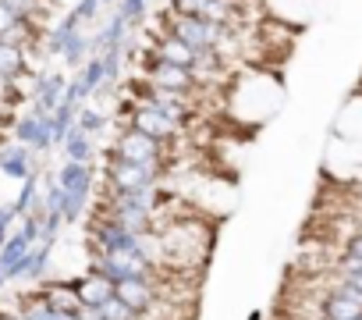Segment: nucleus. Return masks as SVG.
<instances>
[{
  "label": "nucleus",
  "instance_id": "obj_7",
  "mask_svg": "<svg viewBox=\"0 0 362 320\" xmlns=\"http://www.w3.org/2000/svg\"><path fill=\"white\" fill-rule=\"evenodd\" d=\"M149 54H153V57H160V61L181 64V68H189V72H196V64H199V54H196L189 43H181L177 36H170V33H160V36H153V47H149Z\"/></svg>",
  "mask_w": 362,
  "mask_h": 320
},
{
  "label": "nucleus",
  "instance_id": "obj_5",
  "mask_svg": "<svg viewBox=\"0 0 362 320\" xmlns=\"http://www.w3.org/2000/svg\"><path fill=\"white\" fill-rule=\"evenodd\" d=\"M57 185L64 196H78V200H93L96 193V182H100V171L96 164H75V160H64L57 168Z\"/></svg>",
  "mask_w": 362,
  "mask_h": 320
},
{
  "label": "nucleus",
  "instance_id": "obj_4",
  "mask_svg": "<svg viewBox=\"0 0 362 320\" xmlns=\"http://www.w3.org/2000/svg\"><path fill=\"white\" fill-rule=\"evenodd\" d=\"M142 75L160 86V89H170V93H185V96H199L203 86H199V75L189 72V68H181V64H170V61H160L153 54H146V68Z\"/></svg>",
  "mask_w": 362,
  "mask_h": 320
},
{
  "label": "nucleus",
  "instance_id": "obj_11",
  "mask_svg": "<svg viewBox=\"0 0 362 320\" xmlns=\"http://www.w3.org/2000/svg\"><path fill=\"white\" fill-rule=\"evenodd\" d=\"M29 50L25 47H15V43H8V40H0V75L4 79H15V82H22L25 75H29Z\"/></svg>",
  "mask_w": 362,
  "mask_h": 320
},
{
  "label": "nucleus",
  "instance_id": "obj_8",
  "mask_svg": "<svg viewBox=\"0 0 362 320\" xmlns=\"http://www.w3.org/2000/svg\"><path fill=\"white\" fill-rule=\"evenodd\" d=\"M0 175H8L15 182H25L33 171V149L22 146V142H11V146H0Z\"/></svg>",
  "mask_w": 362,
  "mask_h": 320
},
{
  "label": "nucleus",
  "instance_id": "obj_16",
  "mask_svg": "<svg viewBox=\"0 0 362 320\" xmlns=\"http://www.w3.org/2000/svg\"><path fill=\"white\" fill-rule=\"evenodd\" d=\"M96 313H100V320H142V316H139V313H135L132 306H124V302H121L117 295H114L110 302H103V306H100Z\"/></svg>",
  "mask_w": 362,
  "mask_h": 320
},
{
  "label": "nucleus",
  "instance_id": "obj_13",
  "mask_svg": "<svg viewBox=\"0 0 362 320\" xmlns=\"http://www.w3.org/2000/svg\"><path fill=\"white\" fill-rule=\"evenodd\" d=\"M93 57V36H86V29H78L68 43H64V50H61V61L68 64V68H82L86 61Z\"/></svg>",
  "mask_w": 362,
  "mask_h": 320
},
{
  "label": "nucleus",
  "instance_id": "obj_1",
  "mask_svg": "<svg viewBox=\"0 0 362 320\" xmlns=\"http://www.w3.org/2000/svg\"><path fill=\"white\" fill-rule=\"evenodd\" d=\"M107 156L128 160V164H142V168L156 171L160 178L167 175V149H163L156 139H149V135H142V132H135V128H121V132L114 135Z\"/></svg>",
  "mask_w": 362,
  "mask_h": 320
},
{
  "label": "nucleus",
  "instance_id": "obj_9",
  "mask_svg": "<svg viewBox=\"0 0 362 320\" xmlns=\"http://www.w3.org/2000/svg\"><path fill=\"white\" fill-rule=\"evenodd\" d=\"M75 292H78V299H82L86 309H100L103 302L114 299V285L107 278H100L96 270H86L82 278H75Z\"/></svg>",
  "mask_w": 362,
  "mask_h": 320
},
{
  "label": "nucleus",
  "instance_id": "obj_18",
  "mask_svg": "<svg viewBox=\"0 0 362 320\" xmlns=\"http://www.w3.org/2000/svg\"><path fill=\"white\" fill-rule=\"evenodd\" d=\"M121 4V0H103V8H117Z\"/></svg>",
  "mask_w": 362,
  "mask_h": 320
},
{
  "label": "nucleus",
  "instance_id": "obj_17",
  "mask_svg": "<svg viewBox=\"0 0 362 320\" xmlns=\"http://www.w3.org/2000/svg\"><path fill=\"white\" fill-rule=\"evenodd\" d=\"M100 8H103V0H78V4L71 8L75 15H78V22L86 25V22H93L96 15H100Z\"/></svg>",
  "mask_w": 362,
  "mask_h": 320
},
{
  "label": "nucleus",
  "instance_id": "obj_3",
  "mask_svg": "<svg viewBox=\"0 0 362 320\" xmlns=\"http://www.w3.org/2000/svg\"><path fill=\"white\" fill-rule=\"evenodd\" d=\"M100 178H103L107 189H117V193H142V189H156L160 185L156 171H149L142 164H128V160H117V156H103Z\"/></svg>",
  "mask_w": 362,
  "mask_h": 320
},
{
  "label": "nucleus",
  "instance_id": "obj_14",
  "mask_svg": "<svg viewBox=\"0 0 362 320\" xmlns=\"http://www.w3.org/2000/svg\"><path fill=\"white\" fill-rule=\"evenodd\" d=\"M107 121H110V118H107V110H103V107H96V103H82V107H78V121H75V125H78L86 135H93V139H96V135H103V132H107Z\"/></svg>",
  "mask_w": 362,
  "mask_h": 320
},
{
  "label": "nucleus",
  "instance_id": "obj_2",
  "mask_svg": "<svg viewBox=\"0 0 362 320\" xmlns=\"http://www.w3.org/2000/svg\"><path fill=\"white\" fill-rule=\"evenodd\" d=\"M121 128H135V132H142V135L156 139L163 149H167V146H174V139L181 135V128H177L170 118H163L160 110H153V107H146V103H132V100H124Z\"/></svg>",
  "mask_w": 362,
  "mask_h": 320
},
{
  "label": "nucleus",
  "instance_id": "obj_6",
  "mask_svg": "<svg viewBox=\"0 0 362 320\" xmlns=\"http://www.w3.org/2000/svg\"><path fill=\"white\" fill-rule=\"evenodd\" d=\"M64 89H68V79H64L61 72H43V75L36 79L33 93H29L33 110H36V114H54V110L61 107V100H64Z\"/></svg>",
  "mask_w": 362,
  "mask_h": 320
},
{
  "label": "nucleus",
  "instance_id": "obj_12",
  "mask_svg": "<svg viewBox=\"0 0 362 320\" xmlns=\"http://www.w3.org/2000/svg\"><path fill=\"white\" fill-rule=\"evenodd\" d=\"M61 149H64V160H75V164H96V139L86 135L78 125L68 132Z\"/></svg>",
  "mask_w": 362,
  "mask_h": 320
},
{
  "label": "nucleus",
  "instance_id": "obj_15",
  "mask_svg": "<svg viewBox=\"0 0 362 320\" xmlns=\"http://www.w3.org/2000/svg\"><path fill=\"white\" fill-rule=\"evenodd\" d=\"M124 22H128V29H139L142 22H146V11H149V0H121V4L114 8Z\"/></svg>",
  "mask_w": 362,
  "mask_h": 320
},
{
  "label": "nucleus",
  "instance_id": "obj_10",
  "mask_svg": "<svg viewBox=\"0 0 362 320\" xmlns=\"http://www.w3.org/2000/svg\"><path fill=\"white\" fill-rule=\"evenodd\" d=\"M40 292H43V299L54 313H82L86 309L78 292H75V281H43Z\"/></svg>",
  "mask_w": 362,
  "mask_h": 320
}]
</instances>
